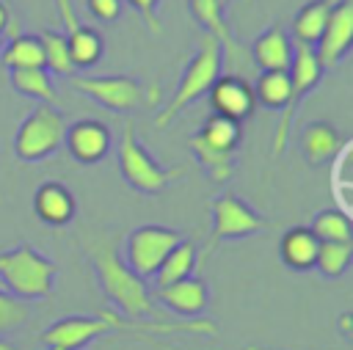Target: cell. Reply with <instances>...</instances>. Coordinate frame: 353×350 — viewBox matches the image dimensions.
<instances>
[{
  "label": "cell",
  "instance_id": "cell-1",
  "mask_svg": "<svg viewBox=\"0 0 353 350\" xmlns=\"http://www.w3.org/2000/svg\"><path fill=\"white\" fill-rule=\"evenodd\" d=\"M85 254L91 259L94 276L105 292V298L130 320H141L154 314V298L141 276H135L119 251L108 240H85Z\"/></svg>",
  "mask_w": 353,
  "mask_h": 350
},
{
  "label": "cell",
  "instance_id": "cell-2",
  "mask_svg": "<svg viewBox=\"0 0 353 350\" xmlns=\"http://www.w3.org/2000/svg\"><path fill=\"white\" fill-rule=\"evenodd\" d=\"M58 265L30 243L0 251V287L19 300H41L52 292Z\"/></svg>",
  "mask_w": 353,
  "mask_h": 350
},
{
  "label": "cell",
  "instance_id": "cell-3",
  "mask_svg": "<svg viewBox=\"0 0 353 350\" xmlns=\"http://www.w3.org/2000/svg\"><path fill=\"white\" fill-rule=\"evenodd\" d=\"M221 63H223L221 44H218L212 36L204 33V36L199 39V50L193 52V58H190L188 66H185V72H182V77H179V83H176V88H174V94H171V99L165 102V107L157 110L154 127H160V130L168 127L188 105H193L196 99H201V96L210 91V85L218 80Z\"/></svg>",
  "mask_w": 353,
  "mask_h": 350
},
{
  "label": "cell",
  "instance_id": "cell-4",
  "mask_svg": "<svg viewBox=\"0 0 353 350\" xmlns=\"http://www.w3.org/2000/svg\"><path fill=\"white\" fill-rule=\"evenodd\" d=\"M116 163H119L121 179H124L132 190L146 193V196L160 193L165 185H171V182L182 174V168H165V165H160V163L149 154V149L138 141L132 124H127V127L121 130L119 149H116Z\"/></svg>",
  "mask_w": 353,
  "mask_h": 350
},
{
  "label": "cell",
  "instance_id": "cell-5",
  "mask_svg": "<svg viewBox=\"0 0 353 350\" xmlns=\"http://www.w3.org/2000/svg\"><path fill=\"white\" fill-rule=\"evenodd\" d=\"M66 132V119L55 105H39L33 107L17 127L14 135V154L25 163H39L61 152Z\"/></svg>",
  "mask_w": 353,
  "mask_h": 350
},
{
  "label": "cell",
  "instance_id": "cell-6",
  "mask_svg": "<svg viewBox=\"0 0 353 350\" xmlns=\"http://www.w3.org/2000/svg\"><path fill=\"white\" fill-rule=\"evenodd\" d=\"M72 88L99 102L108 110L127 113L143 105H157L160 88H149L130 74H97V77H74Z\"/></svg>",
  "mask_w": 353,
  "mask_h": 350
},
{
  "label": "cell",
  "instance_id": "cell-7",
  "mask_svg": "<svg viewBox=\"0 0 353 350\" xmlns=\"http://www.w3.org/2000/svg\"><path fill=\"white\" fill-rule=\"evenodd\" d=\"M210 212H212V229H210V240H207V248L199 256V262L207 259L212 254V248L223 240H243V237H251V234H259L262 229H268V220L251 204H245L243 198H237L232 193L218 196L212 201Z\"/></svg>",
  "mask_w": 353,
  "mask_h": 350
},
{
  "label": "cell",
  "instance_id": "cell-8",
  "mask_svg": "<svg viewBox=\"0 0 353 350\" xmlns=\"http://www.w3.org/2000/svg\"><path fill=\"white\" fill-rule=\"evenodd\" d=\"M185 240L176 229H168V226H157V223H146V226H138L127 234L124 240V262L127 267L141 276L143 281L152 278L160 267V262L168 256V251Z\"/></svg>",
  "mask_w": 353,
  "mask_h": 350
},
{
  "label": "cell",
  "instance_id": "cell-9",
  "mask_svg": "<svg viewBox=\"0 0 353 350\" xmlns=\"http://www.w3.org/2000/svg\"><path fill=\"white\" fill-rule=\"evenodd\" d=\"M287 72H290V85L292 88H290V102L281 110V119H279V127H276V135H273V154L284 152L287 132H290V124H292V116H295L298 105L323 80V66H320V61H317V55H314V50L309 44H295L292 63H290Z\"/></svg>",
  "mask_w": 353,
  "mask_h": 350
},
{
  "label": "cell",
  "instance_id": "cell-10",
  "mask_svg": "<svg viewBox=\"0 0 353 350\" xmlns=\"http://www.w3.org/2000/svg\"><path fill=\"white\" fill-rule=\"evenodd\" d=\"M350 44H353V0H339L331 8L325 28L312 47L323 72L334 69L350 52Z\"/></svg>",
  "mask_w": 353,
  "mask_h": 350
},
{
  "label": "cell",
  "instance_id": "cell-11",
  "mask_svg": "<svg viewBox=\"0 0 353 350\" xmlns=\"http://www.w3.org/2000/svg\"><path fill=\"white\" fill-rule=\"evenodd\" d=\"M110 143H113L110 130L99 119H77V121L66 124L63 146L83 165H94V163L105 160L110 152Z\"/></svg>",
  "mask_w": 353,
  "mask_h": 350
},
{
  "label": "cell",
  "instance_id": "cell-12",
  "mask_svg": "<svg viewBox=\"0 0 353 350\" xmlns=\"http://www.w3.org/2000/svg\"><path fill=\"white\" fill-rule=\"evenodd\" d=\"M110 333V325L97 314V317H83V314H74V317H63V320H55L44 333H41V342L50 347V350H83L85 344L97 342L99 336Z\"/></svg>",
  "mask_w": 353,
  "mask_h": 350
},
{
  "label": "cell",
  "instance_id": "cell-13",
  "mask_svg": "<svg viewBox=\"0 0 353 350\" xmlns=\"http://www.w3.org/2000/svg\"><path fill=\"white\" fill-rule=\"evenodd\" d=\"M212 113L234 119V121H245L254 116L256 110V99L251 91V83H245V77L240 74H218V80L210 85L207 91Z\"/></svg>",
  "mask_w": 353,
  "mask_h": 350
},
{
  "label": "cell",
  "instance_id": "cell-14",
  "mask_svg": "<svg viewBox=\"0 0 353 350\" xmlns=\"http://www.w3.org/2000/svg\"><path fill=\"white\" fill-rule=\"evenodd\" d=\"M295 41L281 25L265 28L251 44V61L259 72H287L292 63Z\"/></svg>",
  "mask_w": 353,
  "mask_h": 350
},
{
  "label": "cell",
  "instance_id": "cell-15",
  "mask_svg": "<svg viewBox=\"0 0 353 350\" xmlns=\"http://www.w3.org/2000/svg\"><path fill=\"white\" fill-rule=\"evenodd\" d=\"M154 298L171 309L174 314L185 317V320H193L199 317L204 309H207V300H210V292H207V284L196 276H188L176 284H168V287H160L154 292Z\"/></svg>",
  "mask_w": 353,
  "mask_h": 350
},
{
  "label": "cell",
  "instance_id": "cell-16",
  "mask_svg": "<svg viewBox=\"0 0 353 350\" xmlns=\"http://www.w3.org/2000/svg\"><path fill=\"white\" fill-rule=\"evenodd\" d=\"M74 196L63 182H41L33 193V212L39 220H44L47 226H66L74 218Z\"/></svg>",
  "mask_w": 353,
  "mask_h": 350
},
{
  "label": "cell",
  "instance_id": "cell-17",
  "mask_svg": "<svg viewBox=\"0 0 353 350\" xmlns=\"http://www.w3.org/2000/svg\"><path fill=\"white\" fill-rule=\"evenodd\" d=\"M342 135L331 121H309L301 132V152L312 168L331 163L342 149Z\"/></svg>",
  "mask_w": 353,
  "mask_h": 350
},
{
  "label": "cell",
  "instance_id": "cell-18",
  "mask_svg": "<svg viewBox=\"0 0 353 350\" xmlns=\"http://www.w3.org/2000/svg\"><path fill=\"white\" fill-rule=\"evenodd\" d=\"M317 248H320V240L312 234L309 226H292L279 240V256H281V262L290 270H298V273L314 267Z\"/></svg>",
  "mask_w": 353,
  "mask_h": 350
},
{
  "label": "cell",
  "instance_id": "cell-19",
  "mask_svg": "<svg viewBox=\"0 0 353 350\" xmlns=\"http://www.w3.org/2000/svg\"><path fill=\"white\" fill-rule=\"evenodd\" d=\"M63 36H66L74 69H91L94 63H99V58L105 52V41L97 28H91L85 22H72Z\"/></svg>",
  "mask_w": 353,
  "mask_h": 350
},
{
  "label": "cell",
  "instance_id": "cell-20",
  "mask_svg": "<svg viewBox=\"0 0 353 350\" xmlns=\"http://www.w3.org/2000/svg\"><path fill=\"white\" fill-rule=\"evenodd\" d=\"M336 3H339V0H309V3H303V6L298 8L295 19H292V33H290V39H292L295 44H309V47H314V41L320 39V33H323V28H325V22H328V14H331V8H334Z\"/></svg>",
  "mask_w": 353,
  "mask_h": 350
},
{
  "label": "cell",
  "instance_id": "cell-21",
  "mask_svg": "<svg viewBox=\"0 0 353 350\" xmlns=\"http://www.w3.org/2000/svg\"><path fill=\"white\" fill-rule=\"evenodd\" d=\"M188 6H190L193 19L207 30V36H212L221 44V52H226L229 58H234L237 44H234L232 30L223 22V6H221V0H188Z\"/></svg>",
  "mask_w": 353,
  "mask_h": 350
},
{
  "label": "cell",
  "instance_id": "cell-22",
  "mask_svg": "<svg viewBox=\"0 0 353 350\" xmlns=\"http://www.w3.org/2000/svg\"><path fill=\"white\" fill-rule=\"evenodd\" d=\"M196 265H199V251H196V245H193L190 240H179V243L168 251V256L160 262V267H157V273H154L152 278H154V284H157V289H160V287H168V284H176V281L193 276Z\"/></svg>",
  "mask_w": 353,
  "mask_h": 350
},
{
  "label": "cell",
  "instance_id": "cell-23",
  "mask_svg": "<svg viewBox=\"0 0 353 350\" xmlns=\"http://www.w3.org/2000/svg\"><path fill=\"white\" fill-rule=\"evenodd\" d=\"M3 63L11 69H44L41 39L36 33H14L11 41L3 47Z\"/></svg>",
  "mask_w": 353,
  "mask_h": 350
},
{
  "label": "cell",
  "instance_id": "cell-24",
  "mask_svg": "<svg viewBox=\"0 0 353 350\" xmlns=\"http://www.w3.org/2000/svg\"><path fill=\"white\" fill-rule=\"evenodd\" d=\"M11 85L17 94L39 99L44 105H55V99H58L55 85H52V74L41 66L39 69H11Z\"/></svg>",
  "mask_w": 353,
  "mask_h": 350
},
{
  "label": "cell",
  "instance_id": "cell-25",
  "mask_svg": "<svg viewBox=\"0 0 353 350\" xmlns=\"http://www.w3.org/2000/svg\"><path fill=\"white\" fill-rule=\"evenodd\" d=\"M188 146H190L193 157L199 160V165L207 171V176H210L212 182H226V179H232L234 165H237L234 152H221V149H212V146H207V143H204L199 135H193V138L188 141Z\"/></svg>",
  "mask_w": 353,
  "mask_h": 350
},
{
  "label": "cell",
  "instance_id": "cell-26",
  "mask_svg": "<svg viewBox=\"0 0 353 350\" xmlns=\"http://www.w3.org/2000/svg\"><path fill=\"white\" fill-rule=\"evenodd\" d=\"M207 146L212 149H221V152H234L240 138H243V124L234 121V119H226V116H218V113H210L207 121L201 124V130L196 132Z\"/></svg>",
  "mask_w": 353,
  "mask_h": 350
},
{
  "label": "cell",
  "instance_id": "cell-27",
  "mask_svg": "<svg viewBox=\"0 0 353 350\" xmlns=\"http://www.w3.org/2000/svg\"><path fill=\"white\" fill-rule=\"evenodd\" d=\"M312 234L320 240V243H353V226H350V218L345 209H336V207H328V209H320L312 223H309Z\"/></svg>",
  "mask_w": 353,
  "mask_h": 350
},
{
  "label": "cell",
  "instance_id": "cell-28",
  "mask_svg": "<svg viewBox=\"0 0 353 350\" xmlns=\"http://www.w3.org/2000/svg\"><path fill=\"white\" fill-rule=\"evenodd\" d=\"M290 72H259L256 83L251 85L254 99L265 107L284 110L290 102Z\"/></svg>",
  "mask_w": 353,
  "mask_h": 350
},
{
  "label": "cell",
  "instance_id": "cell-29",
  "mask_svg": "<svg viewBox=\"0 0 353 350\" xmlns=\"http://www.w3.org/2000/svg\"><path fill=\"white\" fill-rule=\"evenodd\" d=\"M41 39V52H44V69L50 74H74V63H72V55H69V44H66V36L58 33V30H44L39 33Z\"/></svg>",
  "mask_w": 353,
  "mask_h": 350
},
{
  "label": "cell",
  "instance_id": "cell-30",
  "mask_svg": "<svg viewBox=\"0 0 353 350\" xmlns=\"http://www.w3.org/2000/svg\"><path fill=\"white\" fill-rule=\"evenodd\" d=\"M350 256H353V243H320L314 267L325 278H339L350 267Z\"/></svg>",
  "mask_w": 353,
  "mask_h": 350
},
{
  "label": "cell",
  "instance_id": "cell-31",
  "mask_svg": "<svg viewBox=\"0 0 353 350\" xmlns=\"http://www.w3.org/2000/svg\"><path fill=\"white\" fill-rule=\"evenodd\" d=\"M28 317H30L28 303H25V300H19V298H14L11 292L0 289V336H6V333H11V331H17Z\"/></svg>",
  "mask_w": 353,
  "mask_h": 350
},
{
  "label": "cell",
  "instance_id": "cell-32",
  "mask_svg": "<svg viewBox=\"0 0 353 350\" xmlns=\"http://www.w3.org/2000/svg\"><path fill=\"white\" fill-rule=\"evenodd\" d=\"M85 8L99 22H116L121 17V0H85Z\"/></svg>",
  "mask_w": 353,
  "mask_h": 350
},
{
  "label": "cell",
  "instance_id": "cell-33",
  "mask_svg": "<svg viewBox=\"0 0 353 350\" xmlns=\"http://www.w3.org/2000/svg\"><path fill=\"white\" fill-rule=\"evenodd\" d=\"M127 6L146 22V28L152 33H160V22H157V6H160V0H127Z\"/></svg>",
  "mask_w": 353,
  "mask_h": 350
},
{
  "label": "cell",
  "instance_id": "cell-34",
  "mask_svg": "<svg viewBox=\"0 0 353 350\" xmlns=\"http://www.w3.org/2000/svg\"><path fill=\"white\" fill-rule=\"evenodd\" d=\"M6 33H17V28H14V17H11V8L0 0V36H6Z\"/></svg>",
  "mask_w": 353,
  "mask_h": 350
},
{
  "label": "cell",
  "instance_id": "cell-35",
  "mask_svg": "<svg viewBox=\"0 0 353 350\" xmlns=\"http://www.w3.org/2000/svg\"><path fill=\"white\" fill-rule=\"evenodd\" d=\"M0 350H17V344H11L8 339H3V336H0Z\"/></svg>",
  "mask_w": 353,
  "mask_h": 350
},
{
  "label": "cell",
  "instance_id": "cell-36",
  "mask_svg": "<svg viewBox=\"0 0 353 350\" xmlns=\"http://www.w3.org/2000/svg\"><path fill=\"white\" fill-rule=\"evenodd\" d=\"M347 322H350V314H342V331H345V333L350 331V328H347Z\"/></svg>",
  "mask_w": 353,
  "mask_h": 350
},
{
  "label": "cell",
  "instance_id": "cell-37",
  "mask_svg": "<svg viewBox=\"0 0 353 350\" xmlns=\"http://www.w3.org/2000/svg\"><path fill=\"white\" fill-rule=\"evenodd\" d=\"M0 50H3V36H0Z\"/></svg>",
  "mask_w": 353,
  "mask_h": 350
},
{
  "label": "cell",
  "instance_id": "cell-38",
  "mask_svg": "<svg viewBox=\"0 0 353 350\" xmlns=\"http://www.w3.org/2000/svg\"><path fill=\"white\" fill-rule=\"evenodd\" d=\"M226 3H229V0H221V6H226Z\"/></svg>",
  "mask_w": 353,
  "mask_h": 350
},
{
  "label": "cell",
  "instance_id": "cell-39",
  "mask_svg": "<svg viewBox=\"0 0 353 350\" xmlns=\"http://www.w3.org/2000/svg\"><path fill=\"white\" fill-rule=\"evenodd\" d=\"M0 289H3V287H0Z\"/></svg>",
  "mask_w": 353,
  "mask_h": 350
}]
</instances>
